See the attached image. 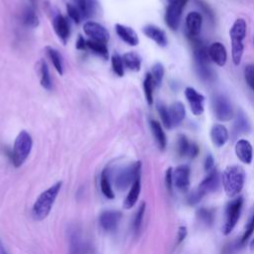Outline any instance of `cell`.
I'll return each instance as SVG.
<instances>
[{
    "instance_id": "obj_20",
    "label": "cell",
    "mask_w": 254,
    "mask_h": 254,
    "mask_svg": "<svg viewBox=\"0 0 254 254\" xmlns=\"http://www.w3.org/2000/svg\"><path fill=\"white\" fill-rule=\"evenodd\" d=\"M250 131V124L242 110H238L235 115V119L232 125V134L233 136H238L241 134H246Z\"/></svg>"
},
{
    "instance_id": "obj_12",
    "label": "cell",
    "mask_w": 254,
    "mask_h": 254,
    "mask_svg": "<svg viewBox=\"0 0 254 254\" xmlns=\"http://www.w3.org/2000/svg\"><path fill=\"white\" fill-rule=\"evenodd\" d=\"M190 170L187 165H182L177 167L173 171L174 186L182 191L188 190L190 187Z\"/></svg>"
},
{
    "instance_id": "obj_28",
    "label": "cell",
    "mask_w": 254,
    "mask_h": 254,
    "mask_svg": "<svg viewBox=\"0 0 254 254\" xmlns=\"http://www.w3.org/2000/svg\"><path fill=\"white\" fill-rule=\"evenodd\" d=\"M38 71H39V74H40L41 85L45 89L50 90L52 88V80H51V75H50V70H49L48 64L44 60L39 61V63H38Z\"/></svg>"
},
{
    "instance_id": "obj_1",
    "label": "cell",
    "mask_w": 254,
    "mask_h": 254,
    "mask_svg": "<svg viewBox=\"0 0 254 254\" xmlns=\"http://www.w3.org/2000/svg\"><path fill=\"white\" fill-rule=\"evenodd\" d=\"M62 186V181L57 182L39 194L32 207V215L36 220H43L50 214Z\"/></svg>"
},
{
    "instance_id": "obj_4",
    "label": "cell",
    "mask_w": 254,
    "mask_h": 254,
    "mask_svg": "<svg viewBox=\"0 0 254 254\" xmlns=\"http://www.w3.org/2000/svg\"><path fill=\"white\" fill-rule=\"evenodd\" d=\"M32 147L33 139L31 135L25 130L21 131L15 139L11 157L12 163L16 168L21 167L24 164V162L27 160L28 156L31 153Z\"/></svg>"
},
{
    "instance_id": "obj_36",
    "label": "cell",
    "mask_w": 254,
    "mask_h": 254,
    "mask_svg": "<svg viewBox=\"0 0 254 254\" xmlns=\"http://www.w3.org/2000/svg\"><path fill=\"white\" fill-rule=\"evenodd\" d=\"M164 73H165V69L162 64L157 63L152 66V72L151 75L153 77V81L155 86H160L164 77Z\"/></svg>"
},
{
    "instance_id": "obj_46",
    "label": "cell",
    "mask_w": 254,
    "mask_h": 254,
    "mask_svg": "<svg viewBox=\"0 0 254 254\" xmlns=\"http://www.w3.org/2000/svg\"><path fill=\"white\" fill-rule=\"evenodd\" d=\"M198 152H199L198 146L195 143H190V150H189V153H188V157L190 158V159L195 158L198 155Z\"/></svg>"
},
{
    "instance_id": "obj_3",
    "label": "cell",
    "mask_w": 254,
    "mask_h": 254,
    "mask_svg": "<svg viewBox=\"0 0 254 254\" xmlns=\"http://www.w3.org/2000/svg\"><path fill=\"white\" fill-rule=\"evenodd\" d=\"M229 36L231 40V56L234 64L238 65L241 62L244 45L243 40L246 36V22L244 19H236L230 28Z\"/></svg>"
},
{
    "instance_id": "obj_5",
    "label": "cell",
    "mask_w": 254,
    "mask_h": 254,
    "mask_svg": "<svg viewBox=\"0 0 254 254\" xmlns=\"http://www.w3.org/2000/svg\"><path fill=\"white\" fill-rule=\"evenodd\" d=\"M218 185H219L218 173L215 169H213L208 173V175L199 184V186L189 194L188 203L190 205L197 204L205 194L216 190L218 188Z\"/></svg>"
},
{
    "instance_id": "obj_8",
    "label": "cell",
    "mask_w": 254,
    "mask_h": 254,
    "mask_svg": "<svg viewBox=\"0 0 254 254\" xmlns=\"http://www.w3.org/2000/svg\"><path fill=\"white\" fill-rule=\"evenodd\" d=\"M212 106L214 115L219 121H229L233 117V108L226 96L222 94L215 95L212 99Z\"/></svg>"
},
{
    "instance_id": "obj_22",
    "label": "cell",
    "mask_w": 254,
    "mask_h": 254,
    "mask_svg": "<svg viewBox=\"0 0 254 254\" xmlns=\"http://www.w3.org/2000/svg\"><path fill=\"white\" fill-rule=\"evenodd\" d=\"M168 109H169V114H170L172 125L173 126L180 125L186 117L185 105L180 101H176V102L172 103Z\"/></svg>"
},
{
    "instance_id": "obj_32",
    "label": "cell",
    "mask_w": 254,
    "mask_h": 254,
    "mask_svg": "<svg viewBox=\"0 0 254 254\" xmlns=\"http://www.w3.org/2000/svg\"><path fill=\"white\" fill-rule=\"evenodd\" d=\"M145 210H146V203L143 201L140 203V205L134 215V219H133V223H132V229H133V232L135 235H138L141 230Z\"/></svg>"
},
{
    "instance_id": "obj_44",
    "label": "cell",
    "mask_w": 254,
    "mask_h": 254,
    "mask_svg": "<svg viewBox=\"0 0 254 254\" xmlns=\"http://www.w3.org/2000/svg\"><path fill=\"white\" fill-rule=\"evenodd\" d=\"M187 236V228L185 226H181L178 230V234H177V240H176V245H180L186 238Z\"/></svg>"
},
{
    "instance_id": "obj_16",
    "label": "cell",
    "mask_w": 254,
    "mask_h": 254,
    "mask_svg": "<svg viewBox=\"0 0 254 254\" xmlns=\"http://www.w3.org/2000/svg\"><path fill=\"white\" fill-rule=\"evenodd\" d=\"M115 31L117 36L129 46H137L139 44V38L137 33L128 26L122 24L115 25Z\"/></svg>"
},
{
    "instance_id": "obj_26",
    "label": "cell",
    "mask_w": 254,
    "mask_h": 254,
    "mask_svg": "<svg viewBox=\"0 0 254 254\" xmlns=\"http://www.w3.org/2000/svg\"><path fill=\"white\" fill-rule=\"evenodd\" d=\"M100 190L106 198H108V199L114 198L115 194H114V191L111 187L110 174H109V170L107 168L103 169V171L101 172V175H100Z\"/></svg>"
},
{
    "instance_id": "obj_41",
    "label": "cell",
    "mask_w": 254,
    "mask_h": 254,
    "mask_svg": "<svg viewBox=\"0 0 254 254\" xmlns=\"http://www.w3.org/2000/svg\"><path fill=\"white\" fill-rule=\"evenodd\" d=\"M244 77L248 85L254 91V64H249L244 69Z\"/></svg>"
},
{
    "instance_id": "obj_7",
    "label": "cell",
    "mask_w": 254,
    "mask_h": 254,
    "mask_svg": "<svg viewBox=\"0 0 254 254\" xmlns=\"http://www.w3.org/2000/svg\"><path fill=\"white\" fill-rule=\"evenodd\" d=\"M243 205L242 196H238L230 200L225 208V220L223 225V233L228 235L235 227L241 213Z\"/></svg>"
},
{
    "instance_id": "obj_13",
    "label": "cell",
    "mask_w": 254,
    "mask_h": 254,
    "mask_svg": "<svg viewBox=\"0 0 254 254\" xmlns=\"http://www.w3.org/2000/svg\"><path fill=\"white\" fill-rule=\"evenodd\" d=\"M184 7L176 4H169L165 13V22L172 30H177L181 23Z\"/></svg>"
},
{
    "instance_id": "obj_14",
    "label": "cell",
    "mask_w": 254,
    "mask_h": 254,
    "mask_svg": "<svg viewBox=\"0 0 254 254\" xmlns=\"http://www.w3.org/2000/svg\"><path fill=\"white\" fill-rule=\"evenodd\" d=\"M207 52H208L209 60H211L217 65L222 66V65H224L226 64L227 53H226L225 47L221 43H219V42L212 43L208 47Z\"/></svg>"
},
{
    "instance_id": "obj_27",
    "label": "cell",
    "mask_w": 254,
    "mask_h": 254,
    "mask_svg": "<svg viewBox=\"0 0 254 254\" xmlns=\"http://www.w3.org/2000/svg\"><path fill=\"white\" fill-rule=\"evenodd\" d=\"M124 66L133 71H139L141 68V58L135 52H128L122 56Z\"/></svg>"
},
{
    "instance_id": "obj_40",
    "label": "cell",
    "mask_w": 254,
    "mask_h": 254,
    "mask_svg": "<svg viewBox=\"0 0 254 254\" xmlns=\"http://www.w3.org/2000/svg\"><path fill=\"white\" fill-rule=\"evenodd\" d=\"M254 231V212L252 213L250 219H249V222L247 223V226L245 228V231H244V234L240 240V245H243L246 243V241L249 239V237L252 235Z\"/></svg>"
},
{
    "instance_id": "obj_2",
    "label": "cell",
    "mask_w": 254,
    "mask_h": 254,
    "mask_svg": "<svg viewBox=\"0 0 254 254\" xmlns=\"http://www.w3.org/2000/svg\"><path fill=\"white\" fill-rule=\"evenodd\" d=\"M244 182L245 172L240 166H229L222 173V184L224 190L231 198L235 197L242 190Z\"/></svg>"
},
{
    "instance_id": "obj_33",
    "label": "cell",
    "mask_w": 254,
    "mask_h": 254,
    "mask_svg": "<svg viewBox=\"0 0 254 254\" xmlns=\"http://www.w3.org/2000/svg\"><path fill=\"white\" fill-rule=\"evenodd\" d=\"M196 217L205 226H211L214 220V212L210 208L200 207L196 211Z\"/></svg>"
},
{
    "instance_id": "obj_35",
    "label": "cell",
    "mask_w": 254,
    "mask_h": 254,
    "mask_svg": "<svg viewBox=\"0 0 254 254\" xmlns=\"http://www.w3.org/2000/svg\"><path fill=\"white\" fill-rule=\"evenodd\" d=\"M190 143L187 136L184 134H180L178 136V140H177V154L179 155V157L183 158V157H188V153L190 147Z\"/></svg>"
},
{
    "instance_id": "obj_29",
    "label": "cell",
    "mask_w": 254,
    "mask_h": 254,
    "mask_svg": "<svg viewBox=\"0 0 254 254\" xmlns=\"http://www.w3.org/2000/svg\"><path fill=\"white\" fill-rule=\"evenodd\" d=\"M46 53L49 57V59L51 60L54 67L56 68V70L63 75L64 74V63H63V58L61 56V54L59 53L58 50H56L53 47H46Z\"/></svg>"
},
{
    "instance_id": "obj_19",
    "label": "cell",
    "mask_w": 254,
    "mask_h": 254,
    "mask_svg": "<svg viewBox=\"0 0 254 254\" xmlns=\"http://www.w3.org/2000/svg\"><path fill=\"white\" fill-rule=\"evenodd\" d=\"M201 25H202V17L198 12L192 11L187 15L186 26L188 30V35L198 36L201 29Z\"/></svg>"
},
{
    "instance_id": "obj_9",
    "label": "cell",
    "mask_w": 254,
    "mask_h": 254,
    "mask_svg": "<svg viewBox=\"0 0 254 254\" xmlns=\"http://www.w3.org/2000/svg\"><path fill=\"white\" fill-rule=\"evenodd\" d=\"M83 32L91 40L107 43L109 39V33L101 24L94 21H87L83 24Z\"/></svg>"
},
{
    "instance_id": "obj_6",
    "label": "cell",
    "mask_w": 254,
    "mask_h": 254,
    "mask_svg": "<svg viewBox=\"0 0 254 254\" xmlns=\"http://www.w3.org/2000/svg\"><path fill=\"white\" fill-rule=\"evenodd\" d=\"M141 174V162L137 161L133 164L121 169L114 178V185L118 190H125L131 187Z\"/></svg>"
},
{
    "instance_id": "obj_50",
    "label": "cell",
    "mask_w": 254,
    "mask_h": 254,
    "mask_svg": "<svg viewBox=\"0 0 254 254\" xmlns=\"http://www.w3.org/2000/svg\"><path fill=\"white\" fill-rule=\"evenodd\" d=\"M250 248H251V250H254V238H253V240L251 241V244H250Z\"/></svg>"
},
{
    "instance_id": "obj_30",
    "label": "cell",
    "mask_w": 254,
    "mask_h": 254,
    "mask_svg": "<svg viewBox=\"0 0 254 254\" xmlns=\"http://www.w3.org/2000/svg\"><path fill=\"white\" fill-rule=\"evenodd\" d=\"M81 235L77 228L73 227L69 232V254H80Z\"/></svg>"
},
{
    "instance_id": "obj_38",
    "label": "cell",
    "mask_w": 254,
    "mask_h": 254,
    "mask_svg": "<svg viewBox=\"0 0 254 254\" xmlns=\"http://www.w3.org/2000/svg\"><path fill=\"white\" fill-rule=\"evenodd\" d=\"M111 65L113 71L118 75V76H123L124 75V64L122 57L119 56L117 53H114L111 57Z\"/></svg>"
},
{
    "instance_id": "obj_15",
    "label": "cell",
    "mask_w": 254,
    "mask_h": 254,
    "mask_svg": "<svg viewBox=\"0 0 254 254\" xmlns=\"http://www.w3.org/2000/svg\"><path fill=\"white\" fill-rule=\"evenodd\" d=\"M53 27H54V30H55L57 36L61 39V41L64 44H65L69 37V34H70L69 24H68L66 18L61 14L56 15L53 19Z\"/></svg>"
},
{
    "instance_id": "obj_25",
    "label": "cell",
    "mask_w": 254,
    "mask_h": 254,
    "mask_svg": "<svg viewBox=\"0 0 254 254\" xmlns=\"http://www.w3.org/2000/svg\"><path fill=\"white\" fill-rule=\"evenodd\" d=\"M22 23L29 28H37L40 24L39 17L35 9L31 6H26L22 11Z\"/></svg>"
},
{
    "instance_id": "obj_11",
    "label": "cell",
    "mask_w": 254,
    "mask_h": 254,
    "mask_svg": "<svg viewBox=\"0 0 254 254\" xmlns=\"http://www.w3.org/2000/svg\"><path fill=\"white\" fill-rule=\"evenodd\" d=\"M185 95L186 98L190 106V110L194 115H200L202 114L204 107H203V101H204V96L197 92L193 87L188 86L185 89Z\"/></svg>"
},
{
    "instance_id": "obj_39",
    "label": "cell",
    "mask_w": 254,
    "mask_h": 254,
    "mask_svg": "<svg viewBox=\"0 0 254 254\" xmlns=\"http://www.w3.org/2000/svg\"><path fill=\"white\" fill-rule=\"evenodd\" d=\"M66 12H67V15L68 17L75 23V24H78L80 23V20H81V13L80 11L78 10V8L70 3H67L66 4Z\"/></svg>"
},
{
    "instance_id": "obj_49",
    "label": "cell",
    "mask_w": 254,
    "mask_h": 254,
    "mask_svg": "<svg viewBox=\"0 0 254 254\" xmlns=\"http://www.w3.org/2000/svg\"><path fill=\"white\" fill-rule=\"evenodd\" d=\"M0 254H8L6 248L4 247V245H3V243H2L1 238H0Z\"/></svg>"
},
{
    "instance_id": "obj_23",
    "label": "cell",
    "mask_w": 254,
    "mask_h": 254,
    "mask_svg": "<svg viewBox=\"0 0 254 254\" xmlns=\"http://www.w3.org/2000/svg\"><path fill=\"white\" fill-rule=\"evenodd\" d=\"M140 191H141V178L137 179L135 181V183L130 187L128 194L123 202V205L126 209H129L136 204L139 194H140Z\"/></svg>"
},
{
    "instance_id": "obj_42",
    "label": "cell",
    "mask_w": 254,
    "mask_h": 254,
    "mask_svg": "<svg viewBox=\"0 0 254 254\" xmlns=\"http://www.w3.org/2000/svg\"><path fill=\"white\" fill-rule=\"evenodd\" d=\"M165 184H166V188L168 190L169 192H172L173 190V186H174V182H173V169L172 168H168L165 174Z\"/></svg>"
},
{
    "instance_id": "obj_31",
    "label": "cell",
    "mask_w": 254,
    "mask_h": 254,
    "mask_svg": "<svg viewBox=\"0 0 254 254\" xmlns=\"http://www.w3.org/2000/svg\"><path fill=\"white\" fill-rule=\"evenodd\" d=\"M86 48L89 49L95 55H97L103 59L108 58V49H107L105 43L94 41V40L90 39V40L86 41Z\"/></svg>"
},
{
    "instance_id": "obj_17",
    "label": "cell",
    "mask_w": 254,
    "mask_h": 254,
    "mask_svg": "<svg viewBox=\"0 0 254 254\" xmlns=\"http://www.w3.org/2000/svg\"><path fill=\"white\" fill-rule=\"evenodd\" d=\"M143 33L146 37L153 40L158 46L165 47L168 44V39L166 33L159 27L155 25H147L143 28Z\"/></svg>"
},
{
    "instance_id": "obj_34",
    "label": "cell",
    "mask_w": 254,
    "mask_h": 254,
    "mask_svg": "<svg viewBox=\"0 0 254 254\" xmlns=\"http://www.w3.org/2000/svg\"><path fill=\"white\" fill-rule=\"evenodd\" d=\"M154 81H153V77L151 75V73H147L145 75L144 81H143V88H144V93H145V98L146 101L149 105L153 104V89H154Z\"/></svg>"
},
{
    "instance_id": "obj_47",
    "label": "cell",
    "mask_w": 254,
    "mask_h": 254,
    "mask_svg": "<svg viewBox=\"0 0 254 254\" xmlns=\"http://www.w3.org/2000/svg\"><path fill=\"white\" fill-rule=\"evenodd\" d=\"M75 46H76L77 50H84V49H86V41L81 36H79L76 41Z\"/></svg>"
},
{
    "instance_id": "obj_21",
    "label": "cell",
    "mask_w": 254,
    "mask_h": 254,
    "mask_svg": "<svg viewBox=\"0 0 254 254\" xmlns=\"http://www.w3.org/2000/svg\"><path fill=\"white\" fill-rule=\"evenodd\" d=\"M210 138L216 147H222L229 138L228 131L222 124H215L210 130Z\"/></svg>"
},
{
    "instance_id": "obj_18",
    "label": "cell",
    "mask_w": 254,
    "mask_h": 254,
    "mask_svg": "<svg viewBox=\"0 0 254 254\" xmlns=\"http://www.w3.org/2000/svg\"><path fill=\"white\" fill-rule=\"evenodd\" d=\"M235 153L238 159L244 164H250L253 158V150L249 141L240 139L235 145Z\"/></svg>"
},
{
    "instance_id": "obj_45",
    "label": "cell",
    "mask_w": 254,
    "mask_h": 254,
    "mask_svg": "<svg viewBox=\"0 0 254 254\" xmlns=\"http://www.w3.org/2000/svg\"><path fill=\"white\" fill-rule=\"evenodd\" d=\"M213 165H214V161H213V158L211 155H207L205 157V160H204V170L206 172H210L213 170Z\"/></svg>"
},
{
    "instance_id": "obj_37",
    "label": "cell",
    "mask_w": 254,
    "mask_h": 254,
    "mask_svg": "<svg viewBox=\"0 0 254 254\" xmlns=\"http://www.w3.org/2000/svg\"><path fill=\"white\" fill-rule=\"evenodd\" d=\"M157 109H158V112H159V115L161 117V120L164 124V126L167 128V129H170L172 128V122H171V118H170V114H169V109L167 108V106L162 103V102H158L157 103Z\"/></svg>"
},
{
    "instance_id": "obj_48",
    "label": "cell",
    "mask_w": 254,
    "mask_h": 254,
    "mask_svg": "<svg viewBox=\"0 0 254 254\" xmlns=\"http://www.w3.org/2000/svg\"><path fill=\"white\" fill-rule=\"evenodd\" d=\"M187 2H188V0H168L169 4H176V5H180L182 7H185Z\"/></svg>"
},
{
    "instance_id": "obj_43",
    "label": "cell",
    "mask_w": 254,
    "mask_h": 254,
    "mask_svg": "<svg viewBox=\"0 0 254 254\" xmlns=\"http://www.w3.org/2000/svg\"><path fill=\"white\" fill-rule=\"evenodd\" d=\"M195 3L202 9V11L204 12V14L210 19L212 20L213 19V12L211 10V8L209 7V5L207 3H205L203 0H194Z\"/></svg>"
},
{
    "instance_id": "obj_10",
    "label": "cell",
    "mask_w": 254,
    "mask_h": 254,
    "mask_svg": "<svg viewBox=\"0 0 254 254\" xmlns=\"http://www.w3.org/2000/svg\"><path fill=\"white\" fill-rule=\"evenodd\" d=\"M121 218L122 213L118 210H104L100 213L98 221L100 227L104 231L112 232L116 230Z\"/></svg>"
},
{
    "instance_id": "obj_24",
    "label": "cell",
    "mask_w": 254,
    "mask_h": 254,
    "mask_svg": "<svg viewBox=\"0 0 254 254\" xmlns=\"http://www.w3.org/2000/svg\"><path fill=\"white\" fill-rule=\"evenodd\" d=\"M150 127H151V131H152L153 136L157 142L158 147L162 151L165 150L166 146H167V137H166V134H165L161 124L156 120H151Z\"/></svg>"
}]
</instances>
